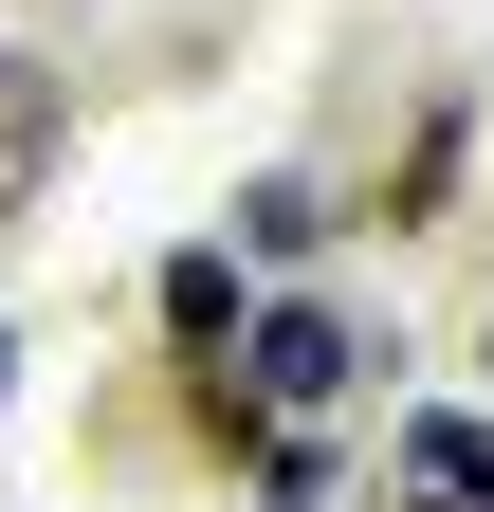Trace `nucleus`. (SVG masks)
Returning a JSON list of instances; mask_svg holds the SVG:
<instances>
[{
    "label": "nucleus",
    "mask_w": 494,
    "mask_h": 512,
    "mask_svg": "<svg viewBox=\"0 0 494 512\" xmlns=\"http://www.w3.org/2000/svg\"><path fill=\"white\" fill-rule=\"evenodd\" d=\"M220 384H238V403H257V421H275V403L312 421V403H348V384H366V330H348V311H257Z\"/></svg>",
    "instance_id": "obj_1"
},
{
    "label": "nucleus",
    "mask_w": 494,
    "mask_h": 512,
    "mask_svg": "<svg viewBox=\"0 0 494 512\" xmlns=\"http://www.w3.org/2000/svg\"><path fill=\"white\" fill-rule=\"evenodd\" d=\"M55 147H74V92H55L37 55H0V238L55 202Z\"/></svg>",
    "instance_id": "obj_2"
},
{
    "label": "nucleus",
    "mask_w": 494,
    "mask_h": 512,
    "mask_svg": "<svg viewBox=\"0 0 494 512\" xmlns=\"http://www.w3.org/2000/svg\"><path fill=\"white\" fill-rule=\"evenodd\" d=\"M165 330L202 348V366H220L238 330H257V293H238V256H220V238H183V256H165Z\"/></svg>",
    "instance_id": "obj_3"
},
{
    "label": "nucleus",
    "mask_w": 494,
    "mask_h": 512,
    "mask_svg": "<svg viewBox=\"0 0 494 512\" xmlns=\"http://www.w3.org/2000/svg\"><path fill=\"white\" fill-rule=\"evenodd\" d=\"M403 476L440 494V512H494V421H458V403H440V421H403Z\"/></svg>",
    "instance_id": "obj_4"
},
{
    "label": "nucleus",
    "mask_w": 494,
    "mask_h": 512,
    "mask_svg": "<svg viewBox=\"0 0 494 512\" xmlns=\"http://www.w3.org/2000/svg\"><path fill=\"white\" fill-rule=\"evenodd\" d=\"M238 238H257V256H312L330 202H312V183H238Z\"/></svg>",
    "instance_id": "obj_5"
},
{
    "label": "nucleus",
    "mask_w": 494,
    "mask_h": 512,
    "mask_svg": "<svg viewBox=\"0 0 494 512\" xmlns=\"http://www.w3.org/2000/svg\"><path fill=\"white\" fill-rule=\"evenodd\" d=\"M257 494H275V512H330V439H275V458H257Z\"/></svg>",
    "instance_id": "obj_6"
}]
</instances>
